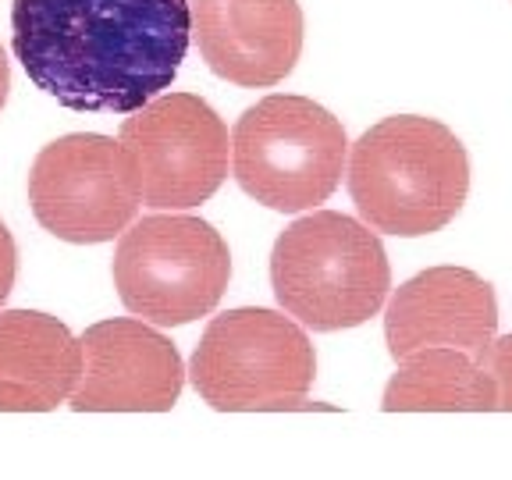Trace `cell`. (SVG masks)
Returning a JSON list of instances; mask_svg holds the SVG:
<instances>
[{"mask_svg":"<svg viewBox=\"0 0 512 480\" xmlns=\"http://www.w3.org/2000/svg\"><path fill=\"white\" fill-rule=\"evenodd\" d=\"M345 185L374 232L420 239L441 232L463 210L470 157L463 139L438 118L395 114L352 143Z\"/></svg>","mask_w":512,"mask_h":480,"instance_id":"obj_2","label":"cell"},{"mask_svg":"<svg viewBox=\"0 0 512 480\" xmlns=\"http://www.w3.org/2000/svg\"><path fill=\"white\" fill-rule=\"evenodd\" d=\"M317 352L285 310L235 306L217 313L189 360V381L217 413L328 409L310 402Z\"/></svg>","mask_w":512,"mask_h":480,"instance_id":"obj_4","label":"cell"},{"mask_svg":"<svg viewBox=\"0 0 512 480\" xmlns=\"http://www.w3.org/2000/svg\"><path fill=\"white\" fill-rule=\"evenodd\" d=\"M207 68L242 89L278 86L303 54L299 0H189Z\"/></svg>","mask_w":512,"mask_h":480,"instance_id":"obj_10","label":"cell"},{"mask_svg":"<svg viewBox=\"0 0 512 480\" xmlns=\"http://www.w3.org/2000/svg\"><path fill=\"white\" fill-rule=\"evenodd\" d=\"M15 274H18V246L15 235L8 232V224L0 221V306L11 296L15 288Z\"/></svg>","mask_w":512,"mask_h":480,"instance_id":"obj_15","label":"cell"},{"mask_svg":"<svg viewBox=\"0 0 512 480\" xmlns=\"http://www.w3.org/2000/svg\"><path fill=\"white\" fill-rule=\"evenodd\" d=\"M480 367H488L498 384V409L512 413V335H502L477 356Z\"/></svg>","mask_w":512,"mask_h":480,"instance_id":"obj_14","label":"cell"},{"mask_svg":"<svg viewBox=\"0 0 512 480\" xmlns=\"http://www.w3.org/2000/svg\"><path fill=\"white\" fill-rule=\"evenodd\" d=\"M111 278L128 313L157 328H182L221 303L232 253L203 217L146 214L121 232Z\"/></svg>","mask_w":512,"mask_h":480,"instance_id":"obj_6","label":"cell"},{"mask_svg":"<svg viewBox=\"0 0 512 480\" xmlns=\"http://www.w3.org/2000/svg\"><path fill=\"white\" fill-rule=\"evenodd\" d=\"M349 164L345 128L310 96L274 93L242 111L232 128V175L249 200L303 214L331 200Z\"/></svg>","mask_w":512,"mask_h":480,"instance_id":"obj_5","label":"cell"},{"mask_svg":"<svg viewBox=\"0 0 512 480\" xmlns=\"http://www.w3.org/2000/svg\"><path fill=\"white\" fill-rule=\"evenodd\" d=\"M79 342L82 374L68 399L75 413H168L182 395L189 370L150 320H100Z\"/></svg>","mask_w":512,"mask_h":480,"instance_id":"obj_9","label":"cell"},{"mask_svg":"<svg viewBox=\"0 0 512 480\" xmlns=\"http://www.w3.org/2000/svg\"><path fill=\"white\" fill-rule=\"evenodd\" d=\"M143 192L121 139L72 132L47 143L29 168V207L54 239L111 242L136 221Z\"/></svg>","mask_w":512,"mask_h":480,"instance_id":"obj_7","label":"cell"},{"mask_svg":"<svg viewBox=\"0 0 512 480\" xmlns=\"http://www.w3.org/2000/svg\"><path fill=\"white\" fill-rule=\"evenodd\" d=\"M82 342L40 310H0V413H50L72 399Z\"/></svg>","mask_w":512,"mask_h":480,"instance_id":"obj_12","label":"cell"},{"mask_svg":"<svg viewBox=\"0 0 512 480\" xmlns=\"http://www.w3.org/2000/svg\"><path fill=\"white\" fill-rule=\"evenodd\" d=\"M495 338V285L466 267H427L395 288L384 306V342L395 363L431 345H452L477 360Z\"/></svg>","mask_w":512,"mask_h":480,"instance_id":"obj_11","label":"cell"},{"mask_svg":"<svg viewBox=\"0 0 512 480\" xmlns=\"http://www.w3.org/2000/svg\"><path fill=\"white\" fill-rule=\"evenodd\" d=\"M271 288L303 328L345 331L381 313L392 292V264L363 217L313 210L274 242Z\"/></svg>","mask_w":512,"mask_h":480,"instance_id":"obj_3","label":"cell"},{"mask_svg":"<svg viewBox=\"0 0 512 480\" xmlns=\"http://www.w3.org/2000/svg\"><path fill=\"white\" fill-rule=\"evenodd\" d=\"M384 413H491L498 409V384L488 367L452 345L416 349L399 360L384 384Z\"/></svg>","mask_w":512,"mask_h":480,"instance_id":"obj_13","label":"cell"},{"mask_svg":"<svg viewBox=\"0 0 512 480\" xmlns=\"http://www.w3.org/2000/svg\"><path fill=\"white\" fill-rule=\"evenodd\" d=\"M8 93H11V64H8V54L0 47V111L8 104Z\"/></svg>","mask_w":512,"mask_h":480,"instance_id":"obj_16","label":"cell"},{"mask_svg":"<svg viewBox=\"0 0 512 480\" xmlns=\"http://www.w3.org/2000/svg\"><path fill=\"white\" fill-rule=\"evenodd\" d=\"M192 43L189 0H15L11 50L79 114H132L171 89Z\"/></svg>","mask_w":512,"mask_h":480,"instance_id":"obj_1","label":"cell"},{"mask_svg":"<svg viewBox=\"0 0 512 480\" xmlns=\"http://www.w3.org/2000/svg\"><path fill=\"white\" fill-rule=\"evenodd\" d=\"M118 139L153 210L200 207L228 178V125L196 93L153 96L121 121Z\"/></svg>","mask_w":512,"mask_h":480,"instance_id":"obj_8","label":"cell"}]
</instances>
